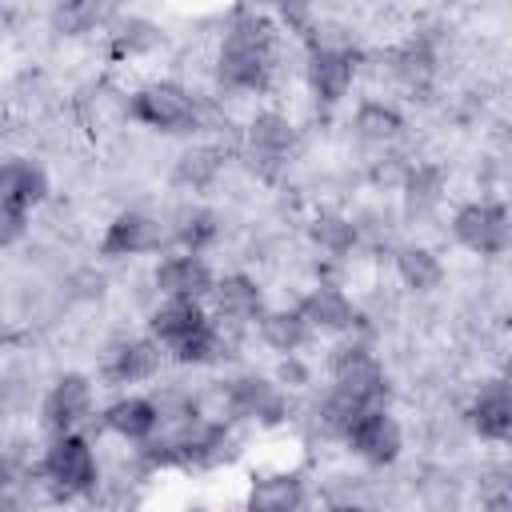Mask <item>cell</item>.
Masks as SVG:
<instances>
[{"label":"cell","instance_id":"cell-1","mask_svg":"<svg viewBox=\"0 0 512 512\" xmlns=\"http://www.w3.org/2000/svg\"><path fill=\"white\" fill-rule=\"evenodd\" d=\"M276 24L264 12L240 8L216 48V84L224 92H268L280 68Z\"/></svg>","mask_w":512,"mask_h":512},{"label":"cell","instance_id":"cell-2","mask_svg":"<svg viewBox=\"0 0 512 512\" xmlns=\"http://www.w3.org/2000/svg\"><path fill=\"white\" fill-rule=\"evenodd\" d=\"M36 476H40L48 500H56V504L92 496L100 484V460H96L92 440L84 432L52 436L36 460Z\"/></svg>","mask_w":512,"mask_h":512},{"label":"cell","instance_id":"cell-3","mask_svg":"<svg viewBox=\"0 0 512 512\" xmlns=\"http://www.w3.org/2000/svg\"><path fill=\"white\" fill-rule=\"evenodd\" d=\"M128 120L164 132V136H192L204 128V104L200 96L180 80H148L128 92L124 104Z\"/></svg>","mask_w":512,"mask_h":512},{"label":"cell","instance_id":"cell-4","mask_svg":"<svg viewBox=\"0 0 512 512\" xmlns=\"http://www.w3.org/2000/svg\"><path fill=\"white\" fill-rule=\"evenodd\" d=\"M328 388L356 408H388V372L384 360L364 340H340L328 352Z\"/></svg>","mask_w":512,"mask_h":512},{"label":"cell","instance_id":"cell-5","mask_svg":"<svg viewBox=\"0 0 512 512\" xmlns=\"http://www.w3.org/2000/svg\"><path fill=\"white\" fill-rule=\"evenodd\" d=\"M452 240L472 256H504L512 244V220L500 200H468L452 212Z\"/></svg>","mask_w":512,"mask_h":512},{"label":"cell","instance_id":"cell-6","mask_svg":"<svg viewBox=\"0 0 512 512\" xmlns=\"http://www.w3.org/2000/svg\"><path fill=\"white\" fill-rule=\"evenodd\" d=\"M40 420L52 436H68V432H84L96 420V388L84 372H60L44 400H40Z\"/></svg>","mask_w":512,"mask_h":512},{"label":"cell","instance_id":"cell-7","mask_svg":"<svg viewBox=\"0 0 512 512\" xmlns=\"http://www.w3.org/2000/svg\"><path fill=\"white\" fill-rule=\"evenodd\" d=\"M296 140V124L276 108H260L244 128V152L264 180H276L288 168V160L296 156Z\"/></svg>","mask_w":512,"mask_h":512},{"label":"cell","instance_id":"cell-8","mask_svg":"<svg viewBox=\"0 0 512 512\" xmlns=\"http://www.w3.org/2000/svg\"><path fill=\"white\" fill-rule=\"evenodd\" d=\"M228 392H232L236 424H252V428H280V424H288L292 392H284L272 376L240 372V376L228 380Z\"/></svg>","mask_w":512,"mask_h":512},{"label":"cell","instance_id":"cell-9","mask_svg":"<svg viewBox=\"0 0 512 512\" xmlns=\"http://www.w3.org/2000/svg\"><path fill=\"white\" fill-rule=\"evenodd\" d=\"M356 460L372 464V468H388L400 460V448H404V428L400 420L388 412V408H364L352 428L344 432L340 440Z\"/></svg>","mask_w":512,"mask_h":512},{"label":"cell","instance_id":"cell-10","mask_svg":"<svg viewBox=\"0 0 512 512\" xmlns=\"http://www.w3.org/2000/svg\"><path fill=\"white\" fill-rule=\"evenodd\" d=\"M168 244V220L152 216V212H140V208H128V212H116L100 236V256L108 260H132V256H148V252H160Z\"/></svg>","mask_w":512,"mask_h":512},{"label":"cell","instance_id":"cell-11","mask_svg":"<svg viewBox=\"0 0 512 512\" xmlns=\"http://www.w3.org/2000/svg\"><path fill=\"white\" fill-rule=\"evenodd\" d=\"M212 284H216L212 264L192 252H168L152 268V288L160 300H200L204 304L212 296Z\"/></svg>","mask_w":512,"mask_h":512},{"label":"cell","instance_id":"cell-12","mask_svg":"<svg viewBox=\"0 0 512 512\" xmlns=\"http://www.w3.org/2000/svg\"><path fill=\"white\" fill-rule=\"evenodd\" d=\"M308 504V480L300 468L276 464L248 480L244 488V512H304Z\"/></svg>","mask_w":512,"mask_h":512},{"label":"cell","instance_id":"cell-13","mask_svg":"<svg viewBox=\"0 0 512 512\" xmlns=\"http://www.w3.org/2000/svg\"><path fill=\"white\" fill-rule=\"evenodd\" d=\"M296 308H300V316L308 320L312 336H348V332L356 328V320H360L356 300H352L340 284H332V280H316V284L300 296Z\"/></svg>","mask_w":512,"mask_h":512},{"label":"cell","instance_id":"cell-14","mask_svg":"<svg viewBox=\"0 0 512 512\" xmlns=\"http://www.w3.org/2000/svg\"><path fill=\"white\" fill-rule=\"evenodd\" d=\"M160 368H164V348L152 336H124L104 352V376L116 388L148 384L160 376Z\"/></svg>","mask_w":512,"mask_h":512},{"label":"cell","instance_id":"cell-15","mask_svg":"<svg viewBox=\"0 0 512 512\" xmlns=\"http://www.w3.org/2000/svg\"><path fill=\"white\" fill-rule=\"evenodd\" d=\"M208 304H212V320H220L228 328L256 324V316L268 308L260 280L248 276V272H224V276H216Z\"/></svg>","mask_w":512,"mask_h":512},{"label":"cell","instance_id":"cell-16","mask_svg":"<svg viewBox=\"0 0 512 512\" xmlns=\"http://www.w3.org/2000/svg\"><path fill=\"white\" fill-rule=\"evenodd\" d=\"M464 416H468V428H472L480 440H488V444H508V436H512V392H508V380H504V376L484 380V384L472 392Z\"/></svg>","mask_w":512,"mask_h":512},{"label":"cell","instance_id":"cell-17","mask_svg":"<svg viewBox=\"0 0 512 512\" xmlns=\"http://www.w3.org/2000/svg\"><path fill=\"white\" fill-rule=\"evenodd\" d=\"M100 424H104V432H112L124 444H148L160 428V404H156V396L124 392L100 412Z\"/></svg>","mask_w":512,"mask_h":512},{"label":"cell","instance_id":"cell-18","mask_svg":"<svg viewBox=\"0 0 512 512\" xmlns=\"http://www.w3.org/2000/svg\"><path fill=\"white\" fill-rule=\"evenodd\" d=\"M48 200V172L32 156H4L0 160V204L36 208Z\"/></svg>","mask_w":512,"mask_h":512},{"label":"cell","instance_id":"cell-19","mask_svg":"<svg viewBox=\"0 0 512 512\" xmlns=\"http://www.w3.org/2000/svg\"><path fill=\"white\" fill-rule=\"evenodd\" d=\"M256 332H260V344H268L276 356H300V348L312 344V328H308V320L300 316L296 304L264 308L256 316Z\"/></svg>","mask_w":512,"mask_h":512},{"label":"cell","instance_id":"cell-20","mask_svg":"<svg viewBox=\"0 0 512 512\" xmlns=\"http://www.w3.org/2000/svg\"><path fill=\"white\" fill-rule=\"evenodd\" d=\"M168 240L176 244V252L204 256V252L220 240V216H216L208 204H184V208L168 220Z\"/></svg>","mask_w":512,"mask_h":512},{"label":"cell","instance_id":"cell-21","mask_svg":"<svg viewBox=\"0 0 512 512\" xmlns=\"http://www.w3.org/2000/svg\"><path fill=\"white\" fill-rule=\"evenodd\" d=\"M308 240L328 260H348L356 252V244H360V224L352 216H344V212L324 208V212H316L308 220Z\"/></svg>","mask_w":512,"mask_h":512},{"label":"cell","instance_id":"cell-22","mask_svg":"<svg viewBox=\"0 0 512 512\" xmlns=\"http://www.w3.org/2000/svg\"><path fill=\"white\" fill-rule=\"evenodd\" d=\"M352 132L368 144H392L404 136V112L384 96H368L352 112Z\"/></svg>","mask_w":512,"mask_h":512},{"label":"cell","instance_id":"cell-23","mask_svg":"<svg viewBox=\"0 0 512 512\" xmlns=\"http://www.w3.org/2000/svg\"><path fill=\"white\" fill-rule=\"evenodd\" d=\"M220 172H224V148L220 144H188L172 164V180L188 192L212 188L220 180Z\"/></svg>","mask_w":512,"mask_h":512},{"label":"cell","instance_id":"cell-24","mask_svg":"<svg viewBox=\"0 0 512 512\" xmlns=\"http://www.w3.org/2000/svg\"><path fill=\"white\" fill-rule=\"evenodd\" d=\"M444 188H448V172H444V164H432V160L408 164L404 176H400V192H404V204H408L412 212L436 208L440 196H444Z\"/></svg>","mask_w":512,"mask_h":512},{"label":"cell","instance_id":"cell-25","mask_svg":"<svg viewBox=\"0 0 512 512\" xmlns=\"http://www.w3.org/2000/svg\"><path fill=\"white\" fill-rule=\"evenodd\" d=\"M396 276H400V284L412 288V292H436V288L444 284V264H440V256H436L432 248H424V244H404V248L396 252Z\"/></svg>","mask_w":512,"mask_h":512},{"label":"cell","instance_id":"cell-26","mask_svg":"<svg viewBox=\"0 0 512 512\" xmlns=\"http://www.w3.org/2000/svg\"><path fill=\"white\" fill-rule=\"evenodd\" d=\"M100 20H104V8L88 0H64L52 8V32H64V36H84L100 28Z\"/></svg>","mask_w":512,"mask_h":512},{"label":"cell","instance_id":"cell-27","mask_svg":"<svg viewBox=\"0 0 512 512\" xmlns=\"http://www.w3.org/2000/svg\"><path fill=\"white\" fill-rule=\"evenodd\" d=\"M156 40H160L156 24L136 20V16H128V20H120V24L112 28V52H116V56H140V52H148Z\"/></svg>","mask_w":512,"mask_h":512},{"label":"cell","instance_id":"cell-28","mask_svg":"<svg viewBox=\"0 0 512 512\" xmlns=\"http://www.w3.org/2000/svg\"><path fill=\"white\" fill-rule=\"evenodd\" d=\"M24 236H28V212L12 208V204H0V252L16 248Z\"/></svg>","mask_w":512,"mask_h":512},{"label":"cell","instance_id":"cell-29","mask_svg":"<svg viewBox=\"0 0 512 512\" xmlns=\"http://www.w3.org/2000/svg\"><path fill=\"white\" fill-rule=\"evenodd\" d=\"M284 392H292V388H304V384H312V368L300 360V356H280V364H276V376H272Z\"/></svg>","mask_w":512,"mask_h":512},{"label":"cell","instance_id":"cell-30","mask_svg":"<svg viewBox=\"0 0 512 512\" xmlns=\"http://www.w3.org/2000/svg\"><path fill=\"white\" fill-rule=\"evenodd\" d=\"M0 512H32V504H28L20 492H4V496H0Z\"/></svg>","mask_w":512,"mask_h":512},{"label":"cell","instance_id":"cell-31","mask_svg":"<svg viewBox=\"0 0 512 512\" xmlns=\"http://www.w3.org/2000/svg\"><path fill=\"white\" fill-rule=\"evenodd\" d=\"M328 512H372L368 504H360V500H336Z\"/></svg>","mask_w":512,"mask_h":512}]
</instances>
